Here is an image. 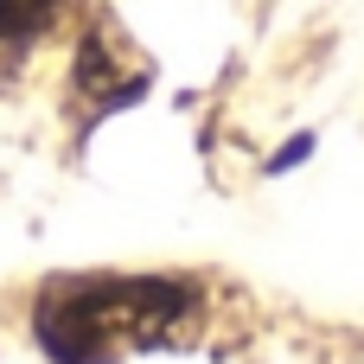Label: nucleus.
<instances>
[{
  "label": "nucleus",
  "mask_w": 364,
  "mask_h": 364,
  "mask_svg": "<svg viewBox=\"0 0 364 364\" xmlns=\"http://www.w3.org/2000/svg\"><path fill=\"white\" fill-rule=\"evenodd\" d=\"M192 314L186 282L160 275H70L38 294V346L58 364H115L134 346L166 339Z\"/></svg>",
  "instance_id": "nucleus-1"
},
{
  "label": "nucleus",
  "mask_w": 364,
  "mask_h": 364,
  "mask_svg": "<svg viewBox=\"0 0 364 364\" xmlns=\"http://www.w3.org/2000/svg\"><path fill=\"white\" fill-rule=\"evenodd\" d=\"M58 0H0V45H26L51 26Z\"/></svg>",
  "instance_id": "nucleus-2"
}]
</instances>
